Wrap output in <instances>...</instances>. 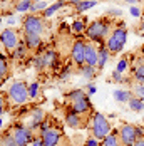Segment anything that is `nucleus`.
I'll return each mask as SVG.
<instances>
[{
    "mask_svg": "<svg viewBox=\"0 0 144 146\" xmlns=\"http://www.w3.org/2000/svg\"><path fill=\"white\" fill-rule=\"evenodd\" d=\"M114 22H116L114 19H111V17H107V15H104L101 19H96V20H92V22L87 24L84 37H86L87 40H90V42L102 44V42L107 39V35H109V32L112 29Z\"/></svg>",
    "mask_w": 144,
    "mask_h": 146,
    "instance_id": "obj_1",
    "label": "nucleus"
},
{
    "mask_svg": "<svg viewBox=\"0 0 144 146\" xmlns=\"http://www.w3.org/2000/svg\"><path fill=\"white\" fill-rule=\"evenodd\" d=\"M65 101H67V108L81 114V116L86 117L87 114H92V102L89 99V94H87L84 89H74V91H69L65 94Z\"/></svg>",
    "mask_w": 144,
    "mask_h": 146,
    "instance_id": "obj_2",
    "label": "nucleus"
},
{
    "mask_svg": "<svg viewBox=\"0 0 144 146\" xmlns=\"http://www.w3.org/2000/svg\"><path fill=\"white\" fill-rule=\"evenodd\" d=\"M126 40H127V27H126V24L124 22H114V25H112V29L109 32V35H107V39L104 40V45L107 47V50H109V54H119V52H122V49H124V45H126Z\"/></svg>",
    "mask_w": 144,
    "mask_h": 146,
    "instance_id": "obj_3",
    "label": "nucleus"
},
{
    "mask_svg": "<svg viewBox=\"0 0 144 146\" xmlns=\"http://www.w3.org/2000/svg\"><path fill=\"white\" fill-rule=\"evenodd\" d=\"M87 128H90V134L99 141H102L109 133L112 131V126H111L109 119L99 111H94L89 116V126Z\"/></svg>",
    "mask_w": 144,
    "mask_h": 146,
    "instance_id": "obj_4",
    "label": "nucleus"
},
{
    "mask_svg": "<svg viewBox=\"0 0 144 146\" xmlns=\"http://www.w3.org/2000/svg\"><path fill=\"white\" fill-rule=\"evenodd\" d=\"M22 29L24 34L40 35L47 30V19L42 14H25L22 17Z\"/></svg>",
    "mask_w": 144,
    "mask_h": 146,
    "instance_id": "obj_5",
    "label": "nucleus"
},
{
    "mask_svg": "<svg viewBox=\"0 0 144 146\" xmlns=\"http://www.w3.org/2000/svg\"><path fill=\"white\" fill-rule=\"evenodd\" d=\"M7 96L12 104L15 106H22L29 101V84L24 82V81H14L10 86H9V91H7Z\"/></svg>",
    "mask_w": 144,
    "mask_h": 146,
    "instance_id": "obj_6",
    "label": "nucleus"
},
{
    "mask_svg": "<svg viewBox=\"0 0 144 146\" xmlns=\"http://www.w3.org/2000/svg\"><path fill=\"white\" fill-rule=\"evenodd\" d=\"M7 131L12 134V138L15 139V143L18 146H27L29 143H32L35 139L34 138V131L29 129L25 124L18 123V121H15L10 128H7Z\"/></svg>",
    "mask_w": 144,
    "mask_h": 146,
    "instance_id": "obj_7",
    "label": "nucleus"
},
{
    "mask_svg": "<svg viewBox=\"0 0 144 146\" xmlns=\"http://www.w3.org/2000/svg\"><path fill=\"white\" fill-rule=\"evenodd\" d=\"M117 134H119V139H121L122 146H132L137 138L144 136L143 129L139 126H134V124H129V123H122L117 128Z\"/></svg>",
    "mask_w": 144,
    "mask_h": 146,
    "instance_id": "obj_8",
    "label": "nucleus"
},
{
    "mask_svg": "<svg viewBox=\"0 0 144 146\" xmlns=\"http://www.w3.org/2000/svg\"><path fill=\"white\" fill-rule=\"evenodd\" d=\"M86 44H87V39L84 35H79V37L74 39L69 57H71V62L75 67H81V66L86 64Z\"/></svg>",
    "mask_w": 144,
    "mask_h": 146,
    "instance_id": "obj_9",
    "label": "nucleus"
},
{
    "mask_svg": "<svg viewBox=\"0 0 144 146\" xmlns=\"http://www.w3.org/2000/svg\"><path fill=\"white\" fill-rule=\"evenodd\" d=\"M20 42L22 40H20V30L18 29L9 27V29H3L0 32V44L7 52H14Z\"/></svg>",
    "mask_w": 144,
    "mask_h": 146,
    "instance_id": "obj_10",
    "label": "nucleus"
},
{
    "mask_svg": "<svg viewBox=\"0 0 144 146\" xmlns=\"http://www.w3.org/2000/svg\"><path fill=\"white\" fill-rule=\"evenodd\" d=\"M131 79L134 84H144V54H136L129 60Z\"/></svg>",
    "mask_w": 144,
    "mask_h": 146,
    "instance_id": "obj_11",
    "label": "nucleus"
},
{
    "mask_svg": "<svg viewBox=\"0 0 144 146\" xmlns=\"http://www.w3.org/2000/svg\"><path fill=\"white\" fill-rule=\"evenodd\" d=\"M39 136H40V139H42L44 146H59L64 139H65L64 133L60 131L59 128H54V126H50L49 129L42 131Z\"/></svg>",
    "mask_w": 144,
    "mask_h": 146,
    "instance_id": "obj_12",
    "label": "nucleus"
},
{
    "mask_svg": "<svg viewBox=\"0 0 144 146\" xmlns=\"http://www.w3.org/2000/svg\"><path fill=\"white\" fill-rule=\"evenodd\" d=\"M65 124L72 129H84L89 126V117H84L77 113H74L71 109H67L65 113Z\"/></svg>",
    "mask_w": 144,
    "mask_h": 146,
    "instance_id": "obj_13",
    "label": "nucleus"
},
{
    "mask_svg": "<svg viewBox=\"0 0 144 146\" xmlns=\"http://www.w3.org/2000/svg\"><path fill=\"white\" fill-rule=\"evenodd\" d=\"M99 45L101 44H96L90 40H87L86 44V64L96 69H97V57H99Z\"/></svg>",
    "mask_w": 144,
    "mask_h": 146,
    "instance_id": "obj_14",
    "label": "nucleus"
},
{
    "mask_svg": "<svg viewBox=\"0 0 144 146\" xmlns=\"http://www.w3.org/2000/svg\"><path fill=\"white\" fill-rule=\"evenodd\" d=\"M45 113H44V109H40V108H32L30 109V123L27 124V128L29 129H32V131H35V129H39V126H40V123H42L44 119H45Z\"/></svg>",
    "mask_w": 144,
    "mask_h": 146,
    "instance_id": "obj_15",
    "label": "nucleus"
},
{
    "mask_svg": "<svg viewBox=\"0 0 144 146\" xmlns=\"http://www.w3.org/2000/svg\"><path fill=\"white\" fill-rule=\"evenodd\" d=\"M24 44L27 45L30 52H35L42 47V37L40 35H35V34H24Z\"/></svg>",
    "mask_w": 144,
    "mask_h": 146,
    "instance_id": "obj_16",
    "label": "nucleus"
},
{
    "mask_svg": "<svg viewBox=\"0 0 144 146\" xmlns=\"http://www.w3.org/2000/svg\"><path fill=\"white\" fill-rule=\"evenodd\" d=\"M30 50L27 49V45L24 44V40L20 42V44L17 45V49H15L14 52H10V57L14 59V60H25V59L29 57Z\"/></svg>",
    "mask_w": 144,
    "mask_h": 146,
    "instance_id": "obj_17",
    "label": "nucleus"
},
{
    "mask_svg": "<svg viewBox=\"0 0 144 146\" xmlns=\"http://www.w3.org/2000/svg\"><path fill=\"white\" fill-rule=\"evenodd\" d=\"M109 50H107V47L104 44L99 45V57H97V72H102L104 71V67H106V64H107V59H109Z\"/></svg>",
    "mask_w": 144,
    "mask_h": 146,
    "instance_id": "obj_18",
    "label": "nucleus"
},
{
    "mask_svg": "<svg viewBox=\"0 0 144 146\" xmlns=\"http://www.w3.org/2000/svg\"><path fill=\"white\" fill-rule=\"evenodd\" d=\"M10 76V64L3 54H0V84H3Z\"/></svg>",
    "mask_w": 144,
    "mask_h": 146,
    "instance_id": "obj_19",
    "label": "nucleus"
},
{
    "mask_svg": "<svg viewBox=\"0 0 144 146\" xmlns=\"http://www.w3.org/2000/svg\"><path fill=\"white\" fill-rule=\"evenodd\" d=\"M32 64H34V67H35V71L39 74H42L47 71V64H45V60H44V54H42V49H39V52L34 56L32 59Z\"/></svg>",
    "mask_w": 144,
    "mask_h": 146,
    "instance_id": "obj_20",
    "label": "nucleus"
},
{
    "mask_svg": "<svg viewBox=\"0 0 144 146\" xmlns=\"http://www.w3.org/2000/svg\"><path fill=\"white\" fill-rule=\"evenodd\" d=\"M75 71H77L79 76H82L84 79H89V81L96 79V76H97V69H96V67H90V66H87V64L81 66V67H77Z\"/></svg>",
    "mask_w": 144,
    "mask_h": 146,
    "instance_id": "obj_21",
    "label": "nucleus"
},
{
    "mask_svg": "<svg viewBox=\"0 0 144 146\" xmlns=\"http://www.w3.org/2000/svg\"><path fill=\"white\" fill-rule=\"evenodd\" d=\"M86 27H87V20H86V19H77V20H74V22H72L71 32L75 35V37H79V35H84Z\"/></svg>",
    "mask_w": 144,
    "mask_h": 146,
    "instance_id": "obj_22",
    "label": "nucleus"
},
{
    "mask_svg": "<svg viewBox=\"0 0 144 146\" xmlns=\"http://www.w3.org/2000/svg\"><path fill=\"white\" fill-rule=\"evenodd\" d=\"M101 146H122L121 139H119V134H117V129H112L104 139H102Z\"/></svg>",
    "mask_w": 144,
    "mask_h": 146,
    "instance_id": "obj_23",
    "label": "nucleus"
},
{
    "mask_svg": "<svg viewBox=\"0 0 144 146\" xmlns=\"http://www.w3.org/2000/svg\"><path fill=\"white\" fill-rule=\"evenodd\" d=\"M65 5H67V2H65V0H57V2H54L52 5H49V7L45 9V12H42V15L45 17V19H49V17H52L57 10H60V9H62V7H65Z\"/></svg>",
    "mask_w": 144,
    "mask_h": 146,
    "instance_id": "obj_24",
    "label": "nucleus"
},
{
    "mask_svg": "<svg viewBox=\"0 0 144 146\" xmlns=\"http://www.w3.org/2000/svg\"><path fill=\"white\" fill-rule=\"evenodd\" d=\"M132 96H134L132 91H126V89H116L114 91V99L117 102H122V104H127Z\"/></svg>",
    "mask_w": 144,
    "mask_h": 146,
    "instance_id": "obj_25",
    "label": "nucleus"
},
{
    "mask_svg": "<svg viewBox=\"0 0 144 146\" xmlns=\"http://www.w3.org/2000/svg\"><path fill=\"white\" fill-rule=\"evenodd\" d=\"M127 106H129L131 111H134V113H143L144 111V99L141 98H137V96H132L127 102Z\"/></svg>",
    "mask_w": 144,
    "mask_h": 146,
    "instance_id": "obj_26",
    "label": "nucleus"
},
{
    "mask_svg": "<svg viewBox=\"0 0 144 146\" xmlns=\"http://www.w3.org/2000/svg\"><path fill=\"white\" fill-rule=\"evenodd\" d=\"M96 5H97V0H81L74 9H75V14H84L86 10L96 7Z\"/></svg>",
    "mask_w": 144,
    "mask_h": 146,
    "instance_id": "obj_27",
    "label": "nucleus"
},
{
    "mask_svg": "<svg viewBox=\"0 0 144 146\" xmlns=\"http://www.w3.org/2000/svg\"><path fill=\"white\" fill-rule=\"evenodd\" d=\"M0 146H18L15 143V139L12 138V134L7 131H2L0 133Z\"/></svg>",
    "mask_w": 144,
    "mask_h": 146,
    "instance_id": "obj_28",
    "label": "nucleus"
},
{
    "mask_svg": "<svg viewBox=\"0 0 144 146\" xmlns=\"http://www.w3.org/2000/svg\"><path fill=\"white\" fill-rule=\"evenodd\" d=\"M32 0H18L17 3H15V7H14V10L15 12H29L30 10V7H32Z\"/></svg>",
    "mask_w": 144,
    "mask_h": 146,
    "instance_id": "obj_29",
    "label": "nucleus"
},
{
    "mask_svg": "<svg viewBox=\"0 0 144 146\" xmlns=\"http://www.w3.org/2000/svg\"><path fill=\"white\" fill-rule=\"evenodd\" d=\"M49 5H47V2L42 0V2H34L32 3V7H30V14H39V12H45V9H47Z\"/></svg>",
    "mask_w": 144,
    "mask_h": 146,
    "instance_id": "obj_30",
    "label": "nucleus"
},
{
    "mask_svg": "<svg viewBox=\"0 0 144 146\" xmlns=\"http://www.w3.org/2000/svg\"><path fill=\"white\" fill-rule=\"evenodd\" d=\"M72 64V62H71ZM71 64H65V66H62V71H60V74H59V79L60 81H67L69 77H71L72 74V66Z\"/></svg>",
    "mask_w": 144,
    "mask_h": 146,
    "instance_id": "obj_31",
    "label": "nucleus"
},
{
    "mask_svg": "<svg viewBox=\"0 0 144 146\" xmlns=\"http://www.w3.org/2000/svg\"><path fill=\"white\" fill-rule=\"evenodd\" d=\"M39 91H40V86H39V82H37V81H35V82H30V84H29V98H30V99H35V98L40 94Z\"/></svg>",
    "mask_w": 144,
    "mask_h": 146,
    "instance_id": "obj_32",
    "label": "nucleus"
},
{
    "mask_svg": "<svg viewBox=\"0 0 144 146\" xmlns=\"http://www.w3.org/2000/svg\"><path fill=\"white\" fill-rule=\"evenodd\" d=\"M127 67H129V57H127V56H124V57H121V60L117 62V66H116V71L122 74L126 69H127Z\"/></svg>",
    "mask_w": 144,
    "mask_h": 146,
    "instance_id": "obj_33",
    "label": "nucleus"
},
{
    "mask_svg": "<svg viewBox=\"0 0 144 146\" xmlns=\"http://www.w3.org/2000/svg\"><path fill=\"white\" fill-rule=\"evenodd\" d=\"M131 91H132L134 96L144 99V84H132V86H131Z\"/></svg>",
    "mask_w": 144,
    "mask_h": 146,
    "instance_id": "obj_34",
    "label": "nucleus"
},
{
    "mask_svg": "<svg viewBox=\"0 0 144 146\" xmlns=\"http://www.w3.org/2000/svg\"><path fill=\"white\" fill-rule=\"evenodd\" d=\"M136 34H137V35H144V15L143 17H141V20H139V24H137V25H136Z\"/></svg>",
    "mask_w": 144,
    "mask_h": 146,
    "instance_id": "obj_35",
    "label": "nucleus"
},
{
    "mask_svg": "<svg viewBox=\"0 0 144 146\" xmlns=\"http://www.w3.org/2000/svg\"><path fill=\"white\" fill-rule=\"evenodd\" d=\"M107 17H111V19H112V17H121V15H122V10H119V9H112V10H107Z\"/></svg>",
    "mask_w": 144,
    "mask_h": 146,
    "instance_id": "obj_36",
    "label": "nucleus"
},
{
    "mask_svg": "<svg viewBox=\"0 0 144 146\" xmlns=\"http://www.w3.org/2000/svg\"><path fill=\"white\" fill-rule=\"evenodd\" d=\"M112 81L114 82H122L124 81V77H121V72H117V71H112Z\"/></svg>",
    "mask_w": 144,
    "mask_h": 146,
    "instance_id": "obj_37",
    "label": "nucleus"
},
{
    "mask_svg": "<svg viewBox=\"0 0 144 146\" xmlns=\"http://www.w3.org/2000/svg\"><path fill=\"white\" fill-rule=\"evenodd\" d=\"M97 141H99V139H96V138L92 136V138H89V139L86 141V145H84V146H101Z\"/></svg>",
    "mask_w": 144,
    "mask_h": 146,
    "instance_id": "obj_38",
    "label": "nucleus"
},
{
    "mask_svg": "<svg viewBox=\"0 0 144 146\" xmlns=\"http://www.w3.org/2000/svg\"><path fill=\"white\" fill-rule=\"evenodd\" d=\"M141 12H143V10H139L137 7H132V9H131V15H134V17H139Z\"/></svg>",
    "mask_w": 144,
    "mask_h": 146,
    "instance_id": "obj_39",
    "label": "nucleus"
},
{
    "mask_svg": "<svg viewBox=\"0 0 144 146\" xmlns=\"http://www.w3.org/2000/svg\"><path fill=\"white\" fill-rule=\"evenodd\" d=\"M32 146H44V143H42V139H40V136H37L34 141H32Z\"/></svg>",
    "mask_w": 144,
    "mask_h": 146,
    "instance_id": "obj_40",
    "label": "nucleus"
},
{
    "mask_svg": "<svg viewBox=\"0 0 144 146\" xmlns=\"http://www.w3.org/2000/svg\"><path fill=\"white\" fill-rule=\"evenodd\" d=\"M132 146H144V136L137 138V139L134 141V145H132Z\"/></svg>",
    "mask_w": 144,
    "mask_h": 146,
    "instance_id": "obj_41",
    "label": "nucleus"
},
{
    "mask_svg": "<svg viewBox=\"0 0 144 146\" xmlns=\"http://www.w3.org/2000/svg\"><path fill=\"white\" fill-rule=\"evenodd\" d=\"M94 92H96V86H94V84H89V86H87V94L90 96V94H94Z\"/></svg>",
    "mask_w": 144,
    "mask_h": 146,
    "instance_id": "obj_42",
    "label": "nucleus"
},
{
    "mask_svg": "<svg viewBox=\"0 0 144 146\" xmlns=\"http://www.w3.org/2000/svg\"><path fill=\"white\" fill-rule=\"evenodd\" d=\"M126 3H129V5H136V3H139L141 0H124Z\"/></svg>",
    "mask_w": 144,
    "mask_h": 146,
    "instance_id": "obj_43",
    "label": "nucleus"
},
{
    "mask_svg": "<svg viewBox=\"0 0 144 146\" xmlns=\"http://www.w3.org/2000/svg\"><path fill=\"white\" fill-rule=\"evenodd\" d=\"M59 146H71V143H69V139L65 138V139H64V141H62V143H60Z\"/></svg>",
    "mask_w": 144,
    "mask_h": 146,
    "instance_id": "obj_44",
    "label": "nucleus"
},
{
    "mask_svg": "<svg viewBox=\"0 0 144 146\" xmlns=\"http://www.w3.org/2000/svg\"><path fill=\"white\" fill-rule=\"evenodd\" d=\"M32 2H42V0H32Z\"/></svg>",
    "mask_w": 144,
    "mask_h": 146,
    "instance_id": "obj_45",
    "label": "nucleus"
},
{
    "mask_svg": "<svg viewBox=\"0 0 144 146\" xmlns=\"http://www.w3.org/2000/svg\"><path fill=\"white\" fill-rule=\"evenodd\" d=\"M143 15H144V5H143Z\"/></svg>",
    "mask_w": 144,
    "mask_h": 146,
    "instance_id": "obj_46",
    "label": "nucleus"
},
{
    "mask_svg": "<svg viewBox=\"0 0 144 146\" xmlns=\"http://www.w3.org/2000/svg\"><path fill=\"white\" fill-rule=\"evenodd\" d=\"M0 2H7V0H0Z\"/></svg>",
    "mask_w": 144,
    "mask_h": 146,
    "instance_id": "obj_47",
    "label": "nucleus"
},
{
    "mask_svg": "<svg viewBox=\"0 0 144 146\" xmlns=\"http://www.w3.org/2000/svg\"><path fill=\"white\" fill-rule=\"evenodd\" d=\"M0 20H2V15H0Z\"/></svg>",
    "mask_w": 144,
    "mask_h": 146,
    "instance_id": "obj_48",
    "label": "nucleus"
}]
</instances>
